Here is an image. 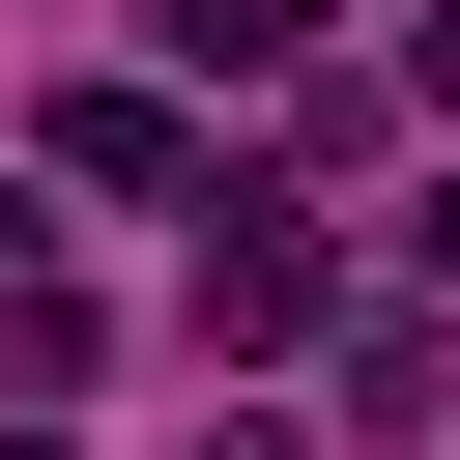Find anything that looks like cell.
<instances>
[{"label": "cell", "instance_id": "cell-2", "mask_svg": "<svg viewBox=\"0 0 460 460\" xmlns=\"http://www.w3.org/2000/svg\"><path fill=\"white\" fill-rule=\"evenodd\" d=\"M58 172H86V201H201V115H172V86H58Z\"/></svg>", "mask_w": 460, "mask_h": 460}, {"label": "cell", "instance_id": "cell-4", "mask_svg": "<svg viewBox=\"0 0 460 460\" xmlns=\"http://www.w3.org/2000/svg\"><path fill=\"white\" fill-rule=\"evenodd\" d=\"M402 259H431V288H460V144H431V230H402Z\"/></svg>", "mask_w": 460, "mask_h": 460}, {"label": "cell", "instance_id": "cell-3", "mask_svg": "<svg viewBox=\"0 0 460 460\" xmlns=\"http://www.w3.org/2000/svg\"><path fill=\"white\" fill-rule=\"evenodd\" d=\"M172 29V86H259V58H316V0H144Z\"/></svg>", "mask_w": 460, "mask_h": 460}, {"label": "cell", "instance_id": "cell-6", "mask_svg": "<svg viewBox=\"0 0 460 460\" xmlns=\"http://www.w3.org/2000/svg\"><path fill=\"white\" fill-rule=\"evenodd\" d=\"M0 460H86V431H0Z\"/></svg>", "mask_w": 460, "mask_h": 460}, {"label": "cell", "instance_id": "cell-1", "mask_svg": "<svg viewBox=\"0 0 460 460\" xmlns=\"http://www.w3.org/2000/svg\"><path fill=\"white\" fill-rule=\"evenodd\" d=\"M201 345H230V374H288V345H316V201L201 172Z\"/></svg>", "mask_w": 460, "mask_h": 460}, {"label": "cell", "instance_id": "cell-7", "mask_svg": "<svg viewBox=\"0 0 460 460\" xmlns=\"http://www.w3.org/2000/svg\"><path fill=\"white\" fill-rule=\"evenodd\" d=\"M201 460H288V431H201Z\"/></svg>", "mask_w": 460, "mask_h": 460}, {"label": "cell", "instance_id": "cell-5", "mask_svg": "<svg viewBox=\"0 0 460 460\" xmlns=\"http://www.w3.org/2000/svg\"><path fill=\"white\" fill-rule=\"evenodd\" d=\"M402 86H431V144H460V29H431V58H402Z\"/></svg>", "mask_w": 460, "mask_h": 460}]
</instances>
